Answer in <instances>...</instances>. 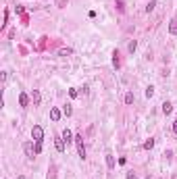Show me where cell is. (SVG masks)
Instances as JSON below:
<instances>
[{
  "label": "cell",
  "mask_w": 177,
  "mask_h": 179,
  "mask_svg": "<svg viewBox=\"0 0 177 179\" xmlns=\"http://www.w3.org/2000/svg\"><path fill=\"white\" fill-rule=\"evenodd\" d=\"M19 104H21V106H27V104H29V96L21 92V94H19Z\"/></svg>",
  "instance_id": "obj_7"
},
{
  "label": "cell",
  "mask_w": 177,
  "mask_h": 179,
  "mask_svg": "<svg viewBox=\"0 0 177 179\" xmlns=\"http://www.w3.org/2000/svg\"><path fill=\"white\" fill-rule=\"evenodd\" d=\"M173 179H177V175H173Z\"/></svg>",
  "instance_id": "obj_24"
},
{
  "label": "cell",
  "mask_w": 177,
  "mask_h": 179,
  "mask_svg": "<svg viewBox=\"0 0 177 179\" xmlns=\"http://www.w3.org/2000/svg\"><path fill=\"white\" fill-rule=\"evenodd\" d=\"M171 110H173V104H171V102H165V104H163V113H165V115H171Z\"/></svg>",
  "instance_id": "obj_11"
},
{
  "label": "cell",
  "mask_w": 177,
  "mask_h": 179,
  "mask_svg": "<svg viewBox=\"0 0 177 179\" xmlns=\"http://www.w3.org/2000/svg\"><path fill=\"white\" fill-rule=\"evenodd\" d=\"M71 113H73V108H71V104H67V106H63V115H65V117H71Z\"/></svg>",
  "instance_id": "obj_14"
},
{
  "label": "cell",
  "mask_w": 177,
  "mask_h": 179,
  "mask_svg": "<svg viewBox=\"0 0 177 179\" xmlns=\"http://www.w3.org/2000/svg\"><path fill=\"white\" fill-rule=\"evenodd\" d=\"M106 165H108V169H115V156L113 154H106Z\"/></svg>",
  "instance_id": "obj_10"
},
{
  "label": "cell",
  "mask_w": 177,
  "mask_h": 179,
  "mask_svg": "<svg viewBox=\"0 0 177 179\" xmlns=\"http://www.w3.org/2000/svg\"><path fill=\"white\" fill-rule=\"evenodd\" d=\"M31 100H34V104H40L42 96H40V92H38V90H34V92H31Z\"/></svg>",
  "instance_id": "obj_9"
},
{
  "label": "cell",
  "mask_w": 177,
  "mask_h": 179,
  "mask_svg": "<svg viewBox=\"0 0 177 179\" xmlns=\"http://www.w3.org/2000/svg\"><path fill=\"white\" fill-rule=\"evenodd\" d=\"M60 138H63V140H65V142H67V144L75 142V135L71 133V129H65V131H63V135H60Z\"/></svg>",
  "instance_id": "obj_3"
},
{
  "label": "cell",
  "mask_w": 177,
  "mask_h": 179,
  "mask_svg": "<svg viewBox=\"0 0 177 179\" xmlns=\"http://www.w3.org/2000/svg\"><path fill=\"white\" fill-rule=\"evenodd\" d=\"M154 6H156V2H148V4H146V13H152Z\"/></svg>",
  "instance_id": "obj_18"
},
{
  "label": "cell",
  "mask_w": 177,
  "mask_h": 179,
  "mask_svg": "<svg viewBox=\"0 0 177 179\" xmlns=\"http://www.w3.org/2000/svg\"><path fill=\"white\" fill-rule=\"evenodd\" d=\"M75 146H77V152H79V158H85V148H83V138L77 133L75 135Z\"/></svg>",
  "instance_id": "obj_2"
},
{
  "label": "cell",
  "mask_w": 177,
  "mask_h": 179,
  "mask_svg": "<svg viewBox=\"0 0 177 179\" xmlns=\"http://www.w3.org/2000/svg\"><path fill=\"white\" fill-rule=\"evenodd\" d=\"M23 148H25V154H27V158H34V154H35L34 144H31V142H27V144L23 146Z\"/></svg>",
  "instance_id": "obj_4"
},
{
  "label": "cell",
  "mask_w": 177,
  "mask_h": 179,
  "mask_svg": "<svg viewBox=\"0 0 177 179\" xmlns=\"http://www.w3.org/2000/svg\"><path fill=\"white\" fill-rule=\"evenodd\" d=\"M127 179H138V177H135L133 173H127Z\"/></svg>",
  "instance_id": "obj_23"
},
{
  "label": "cell",
  "mask_w": 177,
  "mask_h": 179,
  "mask_svg": "<svg viewBox=\"0 0 177 179\" xmlns=\"http://www.w3.org/2000/svg\"><path fill=\"white\" fill-rule=\"evenodd\" d=\"M113 65H115V67H119V52H115V54H113Z\"/></svg>",
  "instance_id": "obj_19"
},
{
  "label": "cell",
  "mask_w": 177,
  "mask_h": 179,
  "mask_svg": "<svg viewBox=\"0 0 177 179\" xmlns=\"http://www.w3.org/2000/svg\"><path fill=\"white\" fill-rule=\"evenodd\" d=\"M135 48H138V42H135V40H131V42H129V46H127V50H129L131 54H133V52H135Z\"/></svg>",
  "instance_id": "obj_13"
},
{
  "label": "cell",
  "mask_w": 177,
  "mask_h": 179,
  "mask_svg": "<svg viewBox=\"0 0 177 179\" xmlns=\"http://www.w3.org/2000/svg\"><path fill=\"white\" fill-rule=\"evenodd\" d=\"M60 115H63V113H60L59 108H52V110H50V119L54 121V123H56V121L60 119Z\"/></svg>",
  "instance_id": "obj_6"
},
{
  "label": "cell",
  "mask_w": 177,
  "mask_h": 179,
  "mask_svg": "<svg viewBox=\"0 0 177 179\" xmlns=\"http://www.w3.org/2000/svg\"><path fill=\"white\" fill-rule=\"evenodd\" d=\"M54 146H56L59 152H65V140H63V138H56V140H54Z\"/></svg>",
  "instance_id": "obj_5"
},
{
  "label": "cell",
  "mask_w": 177,
  "mask_h": 179,
  "mask_svg": "<svg viewBox=\"0 0 177 179\" xmlns=\"http://www.w3.org/2000/svg\"><path fill=\"white\" fill-rule=\"evenodd\" d=\"M69 96H71V98H77L79 92H77V90H69Z\"/></svg>",
  "instance_id": "obj_21"
},
{
  "label": "cell",
  "mask_w": 177,
  "mask_h": 179,
  "mask_svg": "<svg viewBox=\"0 0 177 179\" xmlns=\"http://www.w3.org/2000/svg\"><path fill=\"white\" fill-rule=\"evenodd\" d=\"M42 152V142H35V154H40Z\"/></svg>",
  "instance_id": "obj_20"
},
{
  "label": "cell",
  "mask_w": 177,
  "mask_h": 179,
  "mask_svg": "<svg viewBox=\"0 0 177 179\" xmlns=\"http://www.w3.org/2000/svg\"><path fill=\"white\" fill-rule=\"evenodd\" d=\"M31 138H34V142H42L44 140V129L40 125H34L31 127Z\"/></svg>",
  "instance_id": "obj_1"
},
{
  "label": "cell",
  "mask_w": 177,
  "mask_h": 179,
  "mask_svg": "<svg viewBox=\"0 0 177 179\" xmlns=\"http://www.w3.org/2000/svg\"><path fill=\"white\" fill-rule=\"evenodd\" d=\"M152 96H154V88L148 85V88H146V98H152Z\"/></svg>",
  "instance_id": "obj_17"
},
{
  "label": "cell",
  "mask_w": 177,
  "mask_h": 179,
  "mask_svg": "<svg viewBox=\"0 0 177 179\" xmlns=\"http://www.w3.org/2000/svg\"><path fill=\"white\" fill-rule=\"evenodd\" d=\"M144 148H146V150H152V148H154V140H152V138L144 142Z\"/></svg>",
  "instance_id": "obj_12"
},
{
  "label": "cell",
  "mask_w": 177,
  "mask_h": 179,
  "mask_svg": "<svg viewBox=\"0 0 177 179\" xmlns=\"http://www.w3.org/2000/svg\"><path fill=\"white\" fill-rule=\"evenodd\" d=\"M125 104H133V94H131V92L125 94Z\"/></svg>",
  "instance_id": "obj_15"
},
{
  "label": "cell",
  "mask_w": 177,
  "mask_h": 179,
  "mask_svg": "<svg viewBox=\"0 0 177 179\" xmlns=\"http://www.w3.org/2000/svg\"><path fill=\"white\" fill-rule=\"evenodd\" d=\"M173 133H177V119L173 121Z\"/></svg>",
  "instance_id": "obj_22"
},
{
  "label": "cell",
  "mask_w": 177,
  "mask_h": 179,
  "mask_svg": "<svg viewBox=\"0 0 177 179\" xmlns=\"http://www.w3.org/2000/svg\"><path fill=\"white\" fill-rule=\"evenodd\" d=\"M59 54H60V56H69V54H71V48H60Z\"/></svg>",
  "instance_id": "obj_16"
},
{
  "label": "cell",
  "mask_w": 177,
  "mask_h": 179,
  "mask_svg": "<svg viewBox=\"0 0 177 179\" xmlns=\"http://www.w3.org/2000/svg\"><path fill=\"white\" fill-rule=\"evenodd\" d=\"M169 34H171V36H177V21L175 19L169 23Z\"/></svg>",
  "instance_id": "obj_8"
}]
</instances>
